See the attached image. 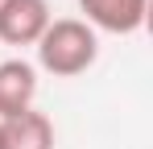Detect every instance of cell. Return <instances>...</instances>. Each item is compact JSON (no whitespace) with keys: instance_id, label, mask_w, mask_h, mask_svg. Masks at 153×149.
<instances>
[{"instance_id":"2","label":"cell","mask_w":153,"mask_h":149,"mask_svg":"<svg viewBox=\"0 0 153 149\" xmlns=\"http://www.w3.org/2000/svg\"><path fill=\"white\" fill-rule=\"evenodd\" d=\"M54 21L50 0H0V42L4 46H37Z\"/></svg>"},{"instance_id":"1","label":"cell","mask_w":153,"mask_h":149,"mask_svg":"<svg viewBox=\"0 0 153 149\" xmlns=\"http://www.w3.org/2000/svg\"><path fill=\"white\" fill-rule=\"evenodd\" d=\"M95 58H100V37L79 17H58L37 37V62L54 79H75V74L91 71Z\"/></svg>"},{"instance_id":"5","label":"cell","mask_w":153,"mask_h":149,"mask_svg":"<svg viewBox=\"0 0 153 149\" xmlns=\"http://www.w3.org/2000/svg\"><path fill=\"white\" fill-rule=\"evenodd\" d=\"M0 149H54V124L46 112L29 108L13 120H0Z\"/></svg>"},{"instance_id":"4","label":"cell","mask_w":153,"mask_h":149,"mask_svg":"<svg viewBox=\"0 0 153 149\" xmlns=\"http://www.w3.org/2000/svg\"><path fill=\"white\" fill-rule=\"evenodd\" d=\"M37 99V71L25 58H8L0 62V120H13L33 108Z\"/></svg>"},{"instance_id":"3","label":"cell","mask_w":153,"mask_h":149,"mask_svg":"<svg viewBox=\"0 0 153 149\" xmlns=\"http://www.w3.org/2000/svg\"><path fill=\"white\" fill-rule=\"evenodd\" d=\"M79 21H87L91 29H103V33H137L145 17H149V0H79Z\"/></svg>"}]
</instances>
